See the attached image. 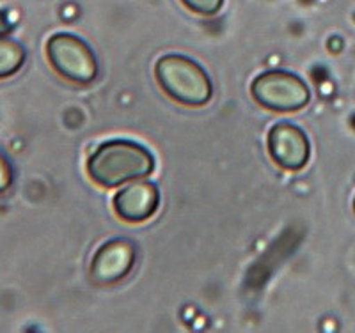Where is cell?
<instances>
[{
	"mask_svg": "<svg viewBox=\"0 0 355 333\" xmlns=\"http://www.w3.org/2000/svg\"><path fill=\"white\" fill-rule=\"evenodd\" d=\"M155 78L171 100L185 107H205L214 96L210 75L182 53H167L155 64Z\"/></svg>",
	"mask_w": 355,
	"mask_h": 333,
	"instance_id": "7a4b0ae2",
	"label": "cell"
},
{
	"mask_svg": "<svg viewBox=\"0 0 355 333\" xmlns=\"http://www.w3.org/2000/svg\"><path fill=\"white\" fill-rule=\"evenodd\" d=\"M46 59L53 71L64 80L78 85L93 84L98 78V59L93 48L82 37L57 33L46 41Z\"/></svg>",
	"mask_w": 355,
	"mask_h": 333,
	"instance_id": "3957f363",
	"label": "cell"
},
{
	"mask_svg": "<svg viewBox=\"0 0 355 333\" xmlns=\"http://www.w3.org/2000/svg\"><path fill=\"white\" fill-rule=\"evenodd\" d=\"M354 213H355V199H354Z\"/></svg>",
	"mask_w": 355,
	"mask_h": 333,
	"instance_id": "8fae6325",
	"label": "cell"
},
{
	"mask_svg": "<svg viewBox=\"0 0 355 333\" xmlns=\"http://www.w3.org/2000/svg\"><path fill=\"white\" fill-rule=\"evenodd\" d=\"M114 213L128 224L150 220L160 206V190L153 181L135 179L114 195Z\"/></svg>",
	"mask_w": 355,
	"mask_h": 333,
	"instance_id": "52a82bcc",
	"label": "cell"
},
{
	"mask_svg": "<svg viewBox=\"0 0 355 333\" xmlns=\"http://www.w3.org/2000/svg\"><path fill=\"white\" fill-rule=\"evenodd\" d=\"M137 257V249L130 240L114 237L107 241L91 259L89 277L98 285H112L132 271Z\"/></svg>",
	"mask_w": 355,
	"mask_h": 333,
	"instance_id": "8992f818",
	"label": "cell"
},
{
	"mask_svg": "<svg viewBox=\"0 0 355 333\" xmlns=\"http://www.w3.org/2000/svg\"><path fill=\"white\" fill-rule=\"evenodd\" d=\"M266 145L272 161L290 172L304 169L311 158V144L306 132L290 120H281L272 126Z\"/></svg>",
	"mask_w": 355,
	"mask_h": 333,
	"instance_id": "5b68a950",
	"label": "cell"
},
{
	"mask_svg": "<svg viewBox=\"0 0 355 333\" xmlns=\"http://www.w3.org/2000/svg\"><path fill=\"white\" fill-rule=\"evenodd\" d=\"M183 6L201 17H214L224 6V0H182Z\"/></svg>",
	"mask_w": 355,
	"mask_h": 333,
	"instance_id": "9c48e42d",
	"label": "cell"
},
{
	"mask_svg": "<svg viewBox=\"0 0 355 333\" xmlns=\"http://www.w3.org/2000/svg\"><path fill=\"white\" fill-rule=\"evenodd\" d=\"M250 94L263 109L272 112H297L311 101V89L306 80L284 69H270L252 80Z\"/></svg>",
	"mask_w": 355,
	"mask_h": 333,
	"instance_id": "277c9868",
	"label": "cell"
},
{
	"mask_svg": "<svg viewBox=\"0 0 355 333\" xmlns=\"http://www.w3.org/2000/svg\"><path fill=\"white\" fill-rule=\"evenodd\" d=\"M27 48L18 39L0 34V80L17 75L25 66Z\"/></svg>",
	"mask_w": 355,
	"mask_h": 333,
	"instance_id": "ba28073f",
	"label": "cell"
},
{
	"mask_svg": "<svg viewBox=\"0 0 355 333\" xmlns=\"http://www.w3.org/2000/svg\"><path fill=\"white\" fill-rule=\"evenodd\" d=\"M87 176L101 188H117L130 181L144 179L155 170L150 149L126 138L107 141L87 160Z\"/></svg>",
	"mask_w": 355,
	"mask_h": 333,
	"instance_id": "6da1fadb",
	"label": "cell"
},
{
	"mask_svg": "<svg viewBox=\"0 0 355 333\" xmlns=\"http://www.w3.org/2000/svg\"><path fill=\"white\" fill-rule=\"evenodd\" d=\"M12 183H15V169H12V163L8 154L0 149V195L8 193Z\"/></svg>",
	"mask_w": 355,
	"mask_h": 333,
	"instance_id": "30bf717a",
	"label": "cell"
}]
</instances>
